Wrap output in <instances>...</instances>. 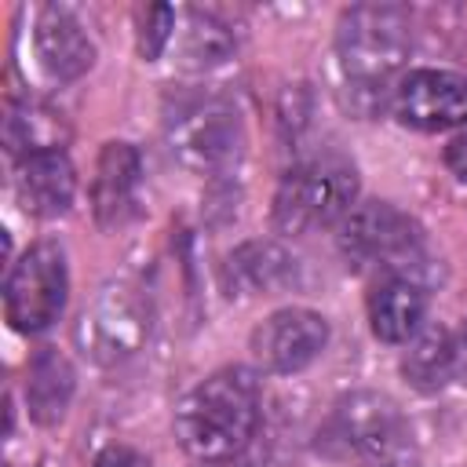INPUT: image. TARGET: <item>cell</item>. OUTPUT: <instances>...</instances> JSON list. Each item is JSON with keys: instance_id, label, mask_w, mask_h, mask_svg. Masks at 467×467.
Listing matches in <instances>:
<instances>
[{"instance_id": "cell-9", "label": "cell", "mask_w": 467, "mask_h": 467, "mask_svg": "<svg viewBox=\"0 0 467 467\" xmlns=\"http://www.w3.org/2000/svg\"><path fill=\"white\" fill-rule=\"evenodd\" d=\"M328 347V321L310 306H285L252 328L248 350L263 372L292 376L321 358Z\"/></svg>"}, {"instance_id": "cell-22", "label": "cell", "mask_w": 467, "mask_h": 467, "mask_svg": "<svg viewBox=\"0 0 467 467\" xmlns=\"http://www.w3.org/2000/svg\"><path fill=\"white\" fill-rule=\"evenodd\" d=\"M445 164H449L452 175L467 179V124H460L456 135L445 142Z\"/></svg>"}, {"instance_id": "cell-25", "label": "cell", "mask_w": 467, "mask_h": 467, "mask_svg": "<svg viewBox=\"0 0 467 467\" xmlns=\"http://www.w3.org/2000/svg\"><path fill=\"white\" fill-rule=\"evenodd\" d=\"M201 467H252V463H244L241 456H234V460H208V463H201Z\"/></svg>"}, {"instance_id": "cell-5", "label": "cell", "mask_w": 467, "mask_h": 467, "mask_svg": "<svg viewBox=\"0 0 467 467\" xmlns=\"http://www.w3.org/2000/svg\"><path fill=\"white\" fill-rule=\"evenodd\" d=\"M150 332H153V306L146 292L131 281H106L80 310L73 339L88 361L113 368L135 358L146 347Z\"/></svg>"}, {"instance_id": "cell-21", "label": "cell", "mask_w": 467, "mask_h": 467, "mask_svg": "<svg viewBox=\"0 0 467 467\" xmlns=\"http://www.w3.org/2000/svg\"><path fill=\"white\" fill-rule=\"evenodd\" d=\"M91 467H150V460L128 445H109L91 460Z\"/></svg>"}, {"instance_id": "cell-12", "label": "cell", "mask_w": 467, "mask_h": 467, "mask_svg": "<svg viewBox=\"0 0 467 467\" xmlns=\"http://www.w3.org/2000/svg\"><path fill=\"white\" fill-rule=\"evenodd\" d=\"M142 157L131 142H106L91 179V212L102 230H120L139 215Z\"/></svg>"}, {"instance_id": "cell-16", "label": "cell", "mask_w": 467, "mask_h": 467, "mask_svg": "<svg viewBox=\"0 0 467 467\" xmlns=\"http://www.w3.org/2000/svg\"><path fill=\"white\" fill-rule=\"evenodd\" d=\"M69 120L58 106L44 99H22L7 109L4 120V146L18 161L36 157V153H66L69 146Z\"/></svg>"}, {"instance_id": "cell-3", "label": "cell", "mask_w": 467, "mask_h": 467, "mask_svg": "<svg viewBox=\"0 0 467 467\" xmlns=\"http://www.w3.org/2000/svg\"><path fill=\"white\" fill-rule=\"evenodd\" d=\"M358 201V171L339 153H321L292 171H285L274 193V230L277 234H314L343 223Z\"/></svg>"}, {"instance_id": "cell-18", "label": "cell", "mask_w": 467, "mask_h": 467, "mask_svg": "<svg viewBox=\"0 0 467 467\" xmlns=\"http://www.w3.org/2000/svg\"><path fill=\"white\" fill-rule=\"evenodd\" d=\"M401 376L420 394H438L456 379V336L445 325H423L401 354Z\"/></svg>"}, {"instance_id": "cell-23", "label": "cell", "mask_w": 467, "mask_h": 467, "mask_svg": "<svg viewBox=\"0 0 467 467\" xmlns=\"http://www.w3.org/2000/svg\"><path fill=\"white\" fill-rule=\"evenodd\" d=\"M372 467H420V456H416V449H412V441H409V445H401L398 452H390V456L376 460Z\"/></svg>"}, {"instance_id": "cell-17", "label": "cell", "mask_w": 467, "mask_h": 467, "mask_svg": "<svg viewBox=\"0 0 467 467\" xmlns=\"http://www.w3.org/2000/svg\"><path fill=\"white\" fill-rule=\"evenodd\" d=\"M77 390V372L69 365L66 354H58L55 347H40L29 358L26 368V409L40 427H51L66 416L69 398Z\"/></svg>"}, {"instance_id": "cell-8", "label": "cell", "mask_w": 467, "mask_h": 467, "mask_svg": "<svg viewBox=\"0 0 467 467\" xmlns=\"http://www.w3.org/2000/svg\"><path fill=\"white\" fill-rule=\"evenodd\" d=\"M66 296H69V270L62 244L36 241L33 248L22 252V259L11 266L4 281V314L15 332L36 336L62 317Z\"/></svg>"}, {"instance_id": "cell-20", "label": "cell", "mask_w": 467, "mask_h": 467, "mask_svg": "<svg viewBox=\"0 0 467 467\" xmlns=\"http://www.w3.org/2000/svg\"><path fill=\"white\" fill-rule=\"evenodd\" d=\"M175 29H179V11L168 7V4H153L146 11H139V29H135V40H139V55L146 62L161 58L168 51V44L175 40Z\"/></svg>"}, {"instance_id": "cell-10", "label": "cell", "mask_w": 467, "mask_h": 467, "mask_svg": "<svg viewBox=\"0 0 467 467\" xmlns=\"http://www.w3.org/2000/svg\"><path fill=\"white\" fill-rule=\"evenodd\" d=\"M394 117L416 131L467 124V80L449 69H409L394 88Z\"/></svg>"}, {"instance_id": "cell-19", "label": "cell", "mask_w": 467, "mask_h": 467, "mask_svg": "<svg viewBox=\"0 0 467 467\" xmlns=\"http://www.w3.org/2000/svg\"><path fill=\"white\" fill-rule=\"evenodd\" d=\"M175 58L182 69H193V73H204V69H215L223 66L230 55H234V33L208 11H186L182 26L175 29Z\"/></svg>"}, {"instance_id": "cell-6", "label": "cell", "mask_w": 467, "mask_h": 467, "mask_svg": "<svg viewBox=\"0 0 467 467\" xmlns=\"http://www.w3.org/2000/svg\"><path fill=\"white\" fill-rule=\"evenodd\" d=\"M321 449L336 460H358L361 467H372L376 460L398 452L409 445V427L401 409L379 394V390H350L336 398L328 409V420L317 434Z\"/></svg>"}, {"instance_id": "cell-1", "label": "cell", "mask_w": 467, "mask_h": 467, "mask_svg": "<svg viewBox=\"0 0 467 467\" xmlns=\"http://www.w3.org/2000/svg\"><path fill=\"white\" fill-rule=\"evenodd\" d=\"M412 51V26L398 4H354L336 26V62L358 113L383 106Z\"/></svg>"}, {"instance_id": "cell-11", "label": "cell", "mask_w": 467, "mask_h": 467, "mask_svg": "<svg viewBox=\"0 0 467 467\" xmlns=\"http://www.w3.org/2000/svg\"><path fill=\"white\" fill-rule=\"evenodd\" d=\"M33 55L47 80L73 84L95 66V40L69 7H44L33 22Z\"/></svg>"}, {"instance_id": "cell-7", "label": "cell", "mask_w": 467, "mask_h": 467, "mask_svg": "<svg viewBox=\"0 0 467 467\" xmlns=\"http://www.w3.org/2000/svg\"><path fill=\"white\" fill-rule=\"evenodd\" d=\"M336 241L347 266L383 274H409V263H416L423 248L420 226L390 201L354 204V212L339 223Z\"/></svg>"}, {"instance_id": "cell-4", "label": "cell", "mask_w": 467, "mask_h": 467, "mask_svg": "<svg viewBox=\"0 0 467 467\" xmlns=\"http://www.w3.org/2000/svg\"><path fill=\"white\" fill-rule=\"evenodd\" d=\"M164 142L175 164L193 175H219L244 150L241 113L219 95H182L164 117Z\"/></svg>"}, {"instance_id": "cell-2", "label": "cell", "mask_w": 467, "mask_h": 467, "mask_svg": "<svg viewBox=\"0 0 467 467\" xmlns=\"http://www.w3.org/2000/svg\"><path fill=\"white\" fill-rule=\"evenodd\" d=\"M263 412L259 379L241 368H219L201 379L175 409V438L197 460H234L255 438Z\"/></svg>"}, {"instance_id": "cell-13", "label": "cell", "mask_w": 467, "mask_h": 467, "mask_svg": "<svg viewBox=\"0 0 467 467\" xmlns=\"http://www.w3.org/2000/svg\"><path fill=\"white\" fill-rule=\"evenodd\" d=\"M299 281L296 255L277 241H244L223 263V288L226 296L252 299V296H277Z\"/></svg>"}, {"instance_id": "cell-24", "label": "cell", "mask_w": 467, "mask_h": 467, "mask_svg": "<svg viewBox=\"0 0 467 467\" xmlns=\"http://www.w3.org/2000/svg\"><path fill=\"white\" fill-rule=\"evenodd\" d=\"M456 376L467 383V317H463V325L456 332Z\"/></svg>"}, {"instance_id": "cell-15", "label": "cell", "mask_w": 467, "mask_h": 467, "mask_svg": "<svg viewBox=\"0 0 467 467\" xmlns=\"http://www.w3.org/2000/svg\"><path fill=\"white\" fill-rule=\"evenodd\" d=\"M15 190L29 215L58 219L73 208L77 168L66 153H36L15 164Z\"/></svg>"}, {"instance_id": "cell-14", "label": "cell", "mask_w": 467, "mask_h": 467, "mask_svg": "<svg viewBox=\"0 0 467 467\" xmlns=\"http://www.w3.org/2000/svg\"><path fill=\"white\" fill-rule=\"evenodd\" d=\"M431 292L416 274H383L368 292V325L383 343H409L427 321Z\"/></svg>"}]
</instances>
